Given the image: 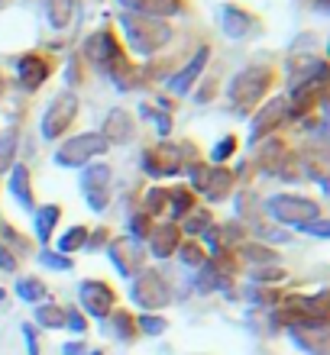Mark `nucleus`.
I'll list each match as a JSON object with an SVG mask.
<instances>
[{
	"label": "nucleus",
	"instance_id": "f257e3e1",
	"mask_svg": "<svg viewBox=\"0 0 330 355\" xmlns=\"http://www.w3.org/2000/svg\"><path fill=\"white\" fill-rule=\"evenodd\" d=\"M275 85V68L269 65H249L243 71H236L230 78V87H226V101L240 116L256 110V103L263 101L269 87Z\"/></svg>",
	"mask_w": 330,
	"mask_h": 355
},
{
	"label": "nucleus",
	"instance_id": "f03ea898",
	"mask_svg": "<svg viewBox=\"0 0 330 355\" xmlns=\"http://www.w3.org/2000/svg\"><path fill=\"white\" fill-rule=\"evenodd\" d=\"M120 26H123V36H126V46L140 55H152L172 42L175 29L165 23V19H152V17H142V13H133V10H123L120 13Z\"/></svg>",
	"mask_w": 330,
	"mask_h": 355
},
{
	"label": "nucleus",
	"instance_id": "7ed1b4c3",
	"mask_svg": "<svg viewBox=\"0 0 330 355\" xmlns=\"http://www.w3.org/2000/svg\"><path fill=\"white\" fill-rule=\"evenodd\" d=\"M265 210H269V216L275 223H285V226H304L311 220H317V216H324L321 204L302 194H275L265 200Z\"/></svg>",
	"mask_w": 330,
	"mask_h": 355
},
{
	"label": "nucleus",
	"instance_id": "20e7f679",
	"mask_svg": "<svg viewBox=\"0 0 330 355\" xmlns=\"http://www.w3.org/2000/svg\"><path fill=\"white\" fill-rule=\"evenodd\" d=\"M107 149L110 146L104 142L101 132H81V136H72L56 149V165L58 168H85L88 162L101 159Z\"/></svg>",
	"mask_w": 330,
	"mask_h": 355
},
{
	"label": "nucleus",
	"instance_id": "39448f33",
	"mask_svg": "<svg viewBox=\"0 0 330 355\" xmlns=\"http://www.w3.org/2000/svg\"><path fill=\"white\" fill-rule=\"evenodd\" d=\"M130 297L133 304H140L142 310H162V307H169L172 304V288H169V281L162 278L159 271H152V268H142L133 275V284H130Z\"/></svg>",
	"mask_w": 330,
	"mask_h": 355
},
{
	"label": "nucleus",
	"instance_id": "423d86ee",
	"mask_svg": "<svg viewBox=\"0 0 330 355\" xmlns=\"http://www.w3.org/2000/svg\"><path fill=\"white\" fill-rule=\"evenodd\" d=\"M142 171L149 178H175L185 171V152L179 142L162 139L142 152Z\"/></svg>",
	"mask_w": 330,
	"mask_h": 355
},
{
	"label": "nucleus",
	"instance_id": "0eeeda50",
	"mask_svg": "<svg viewBox=\"0 0 330 355\" xmlns=\"http://www.w3.org/2000/svg\"><path fill=\"white\" fill-rule=\"evenodd\" d=\"M78 94L75 91H62L58 97H52V103L46 107V113H42V139H58V136H65L68 126L75 123L78 116Z\"/></svg>",
	"mask_w": 330,
	"mask_h": 355
},
{
	"label": "nucleus",
	"instance_id": "6e6552de",
	"mask_svg": "<svg viewBox=\"0 0 330 355\" xmlns=\"http://www.w3.org/2000/svg\"><path fill=\"white\" fill-rule=\"evenodd\" d=\"M85 58L107 75L110 68H117L120 62H126V52H123L120 39L113 36L110 29H97V33H91L88 42H85Z\"/></svg>",
	"mask_w": 330,
	"mask_h": 355
},
{
	"label": "nucleus",
	"instance_id": "1a4fd4ad",
	"mask_svg": "<svg viewBox=\"0 0 330 355\" xmlns=\"http://www.w3.org/2000/svg\"><path fill=\"white\" fill-rule=\"evenodd\" d=\"M292 120L288 113V97H272L269 103H263L256 110L253 123H249V142H265V136H272L275 130H282V123Z\"/></svg>",
	"mask_w": 330,
	"mask_h": 355
},
{
	"label": "nucleus",
	"instance_id": "9d476101",
	"mask_svg": "<svg viewBox=\"0 0 330 355\" xmlns=\"http://www.w3.org/2000/svg\"><path fill=\"white\" fill-rule=\"evenodd\" d=\"M110 165H104V162L85 165V171H81V191H85V200L94 214H101L110 204Z\"/></svg>",
	"mask_w": 330,
	"mask_h": 355
},
{
	"label": "nucleus",
	"instance_id": "9b49d317",
	"mask_svg": "<svg viewBox=\"0 0 330 355\" xmlns=\"http://www.w3.org/2000/svg\"><path fill=\"white\" fill-rule=\"evenodd\" d=\"M56 71V65H52V58L39 55V52H26V55L17 58V75H19V87L23 91H39V87L49 81V75Z\"/></svg>",
	"mask_w": 330,
	"mask_h": 355
},
{
	"label": "nucleus",
	"instance_id": "f8f14e48",
	"mask_svg": "<svg viewBox=\"0 0 330 355\" xmlns=\"http://www.w3.org/2000/svg\"><path fill=\"white\" fill-rule=\"evenodd\" d=\"M78 294H81V307L91 313V317L104 320L113 313V304H117V294H113L110 284H104V281H85L81 288H78Z\"/></svg>",
	"mask_w": 330,
	"mask_h": 355
},
{
	"label": "nucleus",
	"instance_id": "ddd939ff",
	"mask_svg": "<svg viewBox=\"0 0 330 355\" xmlns=\"http://www.w3.org/2000/svg\"><path fill=\"white\" fill-rule=\"evenodd\" d=\"M208 58H211V46L204 42V46H198V52L188 58V65H181L175 75L169 78V94H175V97H181V94H188L191 87L198 85L201 71L208 68Z\"/></svg>",
	"mask_w": 330,
	"mask_h": 355
},
{
	"label": "nucleus",
	"instance_id": "4468645a",
	"mask_svg": "<svg viewBox=\"0 0 330 355\" xmlns=\"http://www.w3.org/2000/svg\"><path fill=\"white\" fill-rule=\"evenodd\" d=\"M107 252H110L113 268L120 271L123 278H133V275L142 268V245L136 243V239H130V236L107 243Z\"/></svg>",
	"mask_w": 330,
	"mask_h": 355
},
{
	"label": "nucleus",
	"instance_id": "2eb2a0df",
	"mask_svg": "<svg viewBox=\"0 0 330 355\" xmlns=\"http://www.w3.org/2000/svg\"><path fill=\"white\" fill-rule=\"evenodd\" d=\"M101 136H104L107 146H123V142H133L136 139V120H133V113L126 110H110L107 113L104 126H101Z\"/></svg>",
	"mask_w": 330,
	"mask_h": 355
},
{
	"label": "nucleus",
	"instance_id": "dca6fc26",
	"mask_svg": "<svg viewBox=\"0 0 330 355\" xmlns=\"http://www.w3.org/2000/svg\"><path fill=\"white\" fill-rule=\"evenodd\" d=\"M220 26H224V33L230 39H249V33H253L259 23H256L253 13L243 10L240 3H224V7H220Z\"/></svg>",
	"mask_w": 330,
	"mask_h": 355
},
{
	"label": "nucleus",
	"instance_id": "f3484780",
	"mask_svg": "<svg viewBox=\"0 0 330 355\" xmlns=\"http://www.w3.org/2000/svg\"><path fill=\"white\" fill-rule=\"evenodd\" d=\"M233 184H236L233 171L224 168V165H214V168H208V178H204V184H201V194L208 197L211 204H220V200L230 197Z\"/></svg>",
	"mask_w": 330,
	"mask_h": 355
},
{
	"label": "nucleus",
	"instance_id": "a211bd4d",
	"mask_svg": "<svg viewBox=\"0 0 330 355\" xmlns=\"http://www.w3.org/2000/svg\"><path fill=\"white\" fill-rule=\"evenodd\" d=\"M146 239H149V249L156 259H169V255H175V249L181 243V230L179 223H159L152 226Z\"/></svg>",
	"mask_w": 330,
	"mask_h": 355
},
{
	"label": "nucleus",
	"instance_id": "6ab92c4d",
	"mask_svg": "<svg viewBox=\"0 0 330 355\" xmlns=\"http://www.w3.org/2000/svg\"><path fill=\"white\" fill-rule=\"evenodd\" d=\"M327 75V65L324 58L317 55H308V58H292L288 62V85L292 87H302V85H311L317 78Z\"/></svg>",
	"mask_w": 330,
	"mask_h": 355
},
{
	"label": "nucleus",
	"instance_id": "aec40b11",
	"mask_svg": "<svg viewBox=\"0 0 330 355\" xmlns=\"http://www.w3.org/2000/svg\"><path fill=\"white\" fill-rule=\"evenodd\" d=\"M10 191H13V197H17V204L23 210H36V204H33V175H29L26 165L13 162V168H10Z\"/></svg>",
	"mask_w": 330,
	"mask_h": 355
},
{
	"label": "nucleus",
	"instance_id": "412c9836",
	"mask_svg": "<svg viewBox=\"0 0 330 355\" xmlns=\"http://www.w3.org/2000/svg\"><path fill=\"white\" fill-rule=\"evenodd\" d=\"M165 207L172 210L175 223H179V220H185V216L195 210V191H191V187H185V184L165 187Z\"/></svg>",
	"mask_w": 330,
	"mask_h": 355
},
{
	"label": "nucleus",
	"instance_id": "4be33fe9",
	"mask_svg": "<svg viewBox=\"0 0 330 355\" xmlns=\"http://www.w3.org/2000/svg\"><path fill=\"white\" fill-rule=\"evenodd\" d=\"M133 13H142V17H152V19H169L185 13V0H140V7Z\"/></svg>",
	"mask_w": 330,
	"mask_h": 355
},
{
	"label": "nucleus",
	"instance_id": "5701e85b",
	"mask_svg": "<svg viewBox=\"0 0 330 355\" xmlns=\"http://www.w3.org/2000/svg\"><path fill=\"white\" fill-rule=\"evenodd\" d=\"M58 216H62V207L58 204H46V207H39L36 210L33 223H36V239L39 243H49V239H52V233H56V226H58Z\"/></svg>",
	"mask_w": 330,
	"mask_h": 355
},
{
	"label": "nucleus",
	"instance_id": "b1692460",
	"mask_svg": "<svg viewBox=\"0 0 330 355\" xmlns=\"http://www.w3.org/2000/svg\"><path fill=\"white\" fill-rule=\"evenodd\" d=\"M75 3L78 0H49L46 3V17H49V26L52 29H65L75 17Z\"/></svg>",
	"mask_w": 330,
	"mask_h": 355
},
{
	"label": "nucleus",
	"instance_id": "393cba45",
	"mask_svg": "<svg viewBox=\"0 0 330 355\" xmlns=\"http://www.w3.org/2000/svg\"><path fill=\"white\" fill-rule=\"evenodd\" d=\"M36 323L46 329H62L65 327V310L56 304H39L36 307Z\"/></svg>",
	"mask_w": 330,
	"mask_h": 355
},
{
	"label": "nucleus",
	"instance_id": "a878e982",
	"mask_svg": "<svg viewBox=\"0 0 330 355\" xmlns=\"http://www.w3.org/2000/svg\"><path fill=\"white\" fill-rule=\"evenodd\" d=\"M285 152H288V149H285V142H282V139H275V142H263V146H259V168L272 175L275 162L282 159Z\"/></svg>",
	"mask_w": 330,
	"mask_h": 355
},
{
	"label": "nucleus",
	"instance_id": "bb28decb",
	"mask_svg": "<svg viewBox=\"0 0 330 355\" xmlns=\"http://www.w3.org/2000/svg\"><path fill=\"white\" fill-rule=\"evenodd\" d=\"M208 226H214V220H211V210H191L185 220H181V233H188V236H201Z\"/></svg>",
	"mask_w": 330,
	"mask_h": 355
},
{
	"label": "nucleus",
	"instance_id": "cd10ccee",
	"mask_svg": "<svg viewBox=\"0 0 330 355\" xmlns=\"http://www.w3.org/2000/svg\"><path fill=\"white\" fill-rule=\"evenodd\" d=\"M17 294L23 300H29V304H39V300H46V284H42V281L39 278H19L17 281Z\"/></svg>",
	"mask_w": 330,
	"mask_h": 355
},
{
	"label": "nucleus",
	"instance_id": "c85d7f7f",
	"mask_svg": "<svg viewBox=\"0 0 330 355\" xmlns=\"http://www.w3.org/2000/svg\"><path fill=\"white\" fill-rule=\"evenodd\" d=\"M179 259L181 265H188V268H201V265L208 262V255H204V249H201V243H179Z\"/></svg>",
	"mask_w": 330,
	"mask_h": 355
},
{
	"label": "nucleus",
	"instance_id": "c756f323",
	"mask_svg": "<svg viewBox=\"0 0 330 355\" xmlns=\"http://www.w3.org/2000/svg\"><path fill=\"white\" fill-rule=\"evenodd\" d=\"M243 259H249L253 262V268L256 265H275V252L269 249V245H259V243H243Z\"/></svg>",
	"mask_w": 330,
	"mask_h": 355
},
{
	"label": "nucleus",
	"instance_id": "7c9ffc66",
	"mask_svg": "<svg viewBox=\"0 0 330 355\" xmlns=\"http://www.w3.org/2000/svg\"><path fill=\"white\" fill-rule=\"evenodd\" d=\"M140 113L146 116V120H152L156 126H159V136H162V139H165V136L172 132V116H169V110H162V107H152V103H142Z\"/></svg>",
	"mask_w": 330,
	"mask_h": 355
},
{
	"label": "nucleus",
	"instance_id": "2f4dec72",
	"mask_svg": "<svg viewBox=\"0 0 330 355\" xmlns=\"http://www.w3.org/2000/svg\"><path fill=\"white\" fill-rule=\"evenodd\" d=\"M85 239H88V230L85 226H72L62 239H58V252L68 255V252H78V249H85Z\"/></svg>",
	"mask_w": 330,
	"mask_h": 355
},
{
	"label": "nucleus",
	"instance_id": "473e14b6",
	"mask_svg": "<svg viewBox=\"0 0 330 355\" xmlns=\"http://www.w3.org/2000/svg\"><path fill=\"white\" fill-rule=\"evenodd\" d=\"M113 336L117 339H133L136 336V317H130L126 310H113Z\"/></svg>",
	"mask_w": 330,
	"mask_h": 355
},
{
	"label": "nucleus",
	"instance_id": "72a5a7b5",
	"mask_svg": "<svg viewBox=\"0 0 330 355\" xmlns=\"http://www.w3.org/2000/svg\"><path fill=\"white\" fill-rule=\"evenodd\" d=\"M136 329H142L146 336H162V333L169 329V320L159 317V313H142V317L136 320Z\"/></svg>",
	"mask_w": 330,
	"mask_h": 355
},
{
	"label": "nucleus",
	"instance_id": "f704fd0d",
	"mask_svg": "<svg viewBox=\"0 0 330 355\" xmlns=\"http://www.w3.org/2000/svg\"><path fill=\"white\" fill-rule=\"evenodd\" d=\"M142 214L146 216H159L162 210H165V187H149L146 191V197H142Z\"/></svg>",
	"mask_w": 330,
	"mask_h": 355
},
{
	"label": "nucleus",
	"instance_id": "c9c22d12",
	"mask_svg": "<svg viewBox=\"0 0 330 355\" xmlns=\"http://www.w3.org/2000/svg\"><path fill=\"white\" fill-rule=\"evenodd\" d=\"M0 236L7 239V245H3V249H10V252H23V255L29 252L26 236H19V233H17V230H13V226H10V223H0Z\"/></svg>",
	"mask_w": 330,
	"mask_h": 355
},
{
	"label": "nucleus",
	"instance_id": "e433bc0d",
	"mask_svg": "<svg viewBox=\"0 0 330 355\" xmlns=\"http://www.w3.org/2000/svg\"><path fill=\"white\" fill-rule=\"evenodd\" d=\"M13 155H17V136L13 132H3L0 136V171H7L13 165Z\"/></svg>",
	"mask_w": 330,
	"mask_h": 355
},
{
	"label": "nucleus",
	"instance_id": "4c0bfd02",
	"mask_svg": "<svg viewBox=\"0 0 330 355\" xmlns=\"http://www.w3.org/2000/svg\"><path fill=\"white\" fill-rule=\"evenodd\" d=\"M236 155V136H224V139L211 149V162H217V165H224L226 159H233Z\"/></svg>",
	"mask_w": 330,
	"mask_h": 355
},
{
	"label": "nucleus",
	"instance_id": "58836bf2",
	"mask_svg": "<svg viewBox=\"0 0 330 355\" xmlns=\"http://www.w3.org/2000/svg\"><path fill=\"white\" fill-rule=\"evenodd\" d=\"M39 262L46 265V268H52V271H68L72 268V259L62 255V252H52V249H42V252H39Z\"/></svg>",
	"mask_w": 330,
	"mask_h": 355
},
{
	"label": "nucleus",
	"instance_id": "ea45409f",
	"mask_svg": "<svg viewBox=\"0 0 330 355\" xmlns=\"http://www.w3.org/2000/svg\"><path fill=\"white\" fill-rule=\"evenodd\" d=\"M149 230H152V216H146V214H133V220H130V239L142 243V239L149 236Z\"/></svg>",
	"mask_w": 330,
	"mask_h": 355
},
{
	"label": "nucleus",
	"instance_id": "a19ab883",
	"mask_svg": "<svg viewBox=\"0 0 330 355\" xmlns=\"http://www.w3.org/2000/svg\"><path fill=\"white\" fill-rule=\"evenodd\" d=\"M285 271L279 265H256L253 268V281L256 284H269V281H282Z\"/></svg>",
	"mask_w": 330,
	"mask_h": 355
},
{
	"label": "nucleus",
	"instance_id": "79ce46f5",
	"mask_svg": "<svg viewBox=\"0 0 330 355\" xmlns=\"http://www.w3.org/2000/svg\"><path fill=\"white\" fill-rule=\"evenodd\" d=\"M298 230H302V233H308V236H317V239H327V233H330L327 216H317V220H311V223L298 226Z\"/></svg>",
	"mask_w": 330,
	"mask_h": 355
},
{
	"label": "nucleus",
	"instance_id": "37998d69",
	"mask_svg": "<svg viewBox=\"0 0 330 355\" xmlns=\"http://www.w3.org/2000/svg\"><path fill=\"white\" fill-rule=\"evenodd\" d=\"M65 327L72 329V333H78V336H81V333L88 329V320L81 317L78 310H65Z\"/></svg>",
	"mask_w": 330,
	"mask_h": 355
},
{
	"label": "nucleus",
	"instance_id": "c03bdc74",
	"mask_svg": "<svg viewBox=\"0 0 330 355\" xmlns=\"http://www.w3.org/2000/svg\"><path fill=\"white\" fill-rule=\"evenodd\" d=\"M107 239H110V233H107V230H97V233H88V239H85V249H101V245H107Z\"/></svg>",
	"mask_w": 330,
	"mask_h": 355
},
{
	"label": "nucleus",
	"instance_id": "a18cd8bd",
	"mask_svg": "<svg viewBox=\"0 0 330 355\" xmlns=\"http://www.w3.org/2000/svg\"><path fill=\"white\" fill-rule=\"evenodd\" d=\"M0 271H17V255L10 252V249H3V243H0Z\"/></svg>",
	"mask_w": 330,
	"mask_h": 355
},
{
	"label": "nucleus",
	"instance_id": "49530a36",
	"mask_svg": "<svg viewBox=\"0 0 330 355\" xmlns=\"http://www.w3.org/2000/svg\"><path fill=\"white\" fill-rule=\"evenodd\" d=\"M23 336H26V343H29V355H36L39 346H36V333H33V327H23Z\"/></svg>",
	"mask_w": 330,
	"mask_h": 355
},
{
	"label": "nucleus",
	"instance_id": "de8ad7c7",
	"mask_svg": "<svg viewBox=\"0 0 330 355\" xmlns=\"http://www.w3.org/2000/svg\"><path fill=\"white\" fill-rule=\"evenodd\" d=\"M65 355H85V346H81V343H72V346H65Z\"/></svg>",
	"mask_w": 330,
	"mask_h": 355
},
{
	"label": "nucleus",
	"instance_id": "09e8293b",
	"mask_svg": "<svg viewBox=\"0 0 330 355\" xmlns=\"http://www.w3.org/2000/svg\"><path fill=\"white\" fill-rule=\"evenodd\" d=\"M120 7L123 10H136V7H140V0H120Z\"/></svg>",
	"mask_w": 330,
	"mask_h": 355
},
{
	"label": "nucleus",
	"instance_id": "8fccbe9b",
	"mask_svg": "<svg viewBox=\"0 0 330 355\" xmlns=\"http://www.w3.org/2000/svg\"><path fill=\"white\" fill-rule=\"evenodd\" d=\"M3 91H7V81H3V75H0V97H3Z\"/></svg>",
	"mask_w": 330,
	"mask_h": 355
},
{
	"label": "nucleus",
	"instance_id": "3c124183",
	"mask_svg": "<svg viewBox=\"0 0 330 355\" xmlns=\"http://www.w3.org/2000/svg\"><path fill=\"white\" fill-rule=\"evenodd\" d=\"M317 10L324 13V10H327V0H317Z\"/></svg>",
	"mask_w": 330,
	"mask_h": 355
},
{
	"label": "nucleus",
	"instance_id": "603ef678",
	"mask_svg": "<svg viewBox=\"0 0 330 355\" xmlns=\"http://www.w3.org/2000/svg\"><path fill=\"white\" fill-rule=\"evenodd\" d=\"M85 355H104V352H101V349H91V352H85Z\"/></svg>",
	"mask_w": 330,
	"mask_h": 355
},
{
	"label": "nucleus",
	"instance_id": "864d4df0",
	"mask_svg": "<svg viewBox=\"0 0 330 355\" xmlns=\"http://www.w3.org/2000/svg\"><path fill=\"white\" fill-rule=\"evenodd\" d=\"M0 304H3V288H0Z\"/></svg>",
	"mask_w": 330,
	"mask_h": 355
}]
</instances>
